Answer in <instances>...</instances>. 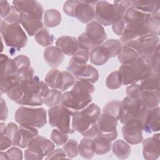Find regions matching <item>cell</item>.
I'll list each match as a JSON object with an SVG mask.
<instances>
[{
    "label": "cell",
    "instance_id": "obj_5",
    "mask_svg": "<svg viewBox=\"0 0 160 160\" xmlns=\"http://www.w3.org/2000/svg\"><path fill=\"white\" fill-rule=\"evenodd\" d=\"M121 104L122 112L119 119L121 123L122 124L136 123L141 128L144 117L149 109L142 99L126 96L122 99Z\"/></svg>",
    "mask_w": 160,
    "mask_h": 160
},
{
    "label": "cell",
    "instance_id": "obj_27",
    "mask_svg": "<svg viewBox=\"0 0 160 160\" xmlns=\"http://www.w3.org/2000/svg\"><path fill=\"white\" fill-rule=\"evenodd\" d=\"M21 24L28 34L30 36L36 35L42 28H43V23L41 20L30 18L24 15H22Z\"/></svg>",
    "mask_w": 160,
    "mask_h": 160
},
{
    "label": "cell",
    "instance_id": "obj_47",
    "mask_svg": "<svg viewBox=\"0 0 160 160\" xmlns=\"http://www.w3.org/2000/svg\"><path fill=\"white\" fill-rule=\"evenodd\" d=\"M51 139L58 146L64 145L69 139L67 133L63 132L58 129H54L51 134Z\"/></svg>",
    "mask_w": 160,
    "mask_h": 160
},
{
    "label": "cell",
    "instance_id": "obj_38",
    "mask_svg": "<svg viewBox=\"0 0 160 160\" xmlns=\"http://www.w3.org/2000/svg\"><path fill=\"white\" fill-rule=\"evenodd\" d=\"M159 3V1L135 0L131 1V6L141 11L151 14Z\"/></svg>",
    "mask_w": 160,
    "mask_h": 160
},
{
    "label": "cell",
    "instance_id": "obj_6",
    "mask_svg": "<svg viewBox=\"0 0 160 160\" xmlns=\"http://www.w3.org/2000/svg\"><path fill=\"white\" fill-rule=\"evenodd\" d=\"M118 71L121 73L124 85L141 81L152 71L148 63L141 57L130 64H122Z\"/></svg>",
    "mask_w": 160,
    "mask_h": 160
},
{
    "label": "cell",
    "instance_id": "obj_40",
    "mask_svg": "<svg viewBox=\"0 0 160 160\" xmlns=\"http://www.w3.org/2000/svg\"><path fill=\"white\" fill-rule=\"evenodd\" d=\"M141 98L148 108H153L159 105V91H142Z\"/></svg>",
    "mask_w": 160,
    "mask_h": 160
},
{
    "label": "cell",
    "instance_id": "obj_23",
    "mask_svg": "<svg viewBox=\"0 0 160 160\" xmlns=\"http://www.w3.org/2000/svg\"><path fill=\"white\" fill-rule=\"evenodd\" d=\"M89 59V51L79 48L76 53L69 59L68 71L72 74L79 67L86 65Z\"/></svg>",
    "mask_w": 160,
    "mask_h": 160
},
{
    "label": "cell",
    "instance_id": "obj_34",
    "mask_svg": "<svg viewBox=\"0 0 160 160\" xmlns=\"http://www.w3.org/2000/svg\"><path fill=\"white\" fill-rule=\"evenodd\" d=\"M1 76L17 73V67L13 59L9 58L6 54H1Z\"/></svg>",
    "mask_w": 160,
    "mask_h": 160
},
{
    "label": "cell",
    "instance_id": "obj_51",
    "mask_svg": "<svg viewBox=\"0 0 160 160\" xmlns=\"http://www.w3.org/2000/svg\"><path fill=\"white\" fill-rule=\"evenodd\" d=\"M22 18V15L17 11L13 6H11V10L7 17L3 21L8 23H17L21 24Z\"/></svg>",
    "mask_w": 160,
    "mask_h": 160
},
{
    "label": "cell",
    "instance_id": "obj_20",
    "mask_svg": "<svg viewBox=\"0 0 160 160\" xmlns=\"http://www.w3.org/2000/svg\"><path fill=\"white\" fill-rule=\"evenodd\" d=\"M43 55L47 64L54 68L61 65L64 59L63 52L56 46H51L46 48L44 51Z\"/></svg>",
    "mask_w": 160,
    "mask_h": 160
},
{
    "label": "cell",
    "instance_id": "obj_32",
    "mask_svg": "<svg viewBox=\"0 0 160 160\" xmlns=\"http://www.w3.org/2000/svg\"><path fill=\"white\" fill-rule=\"evenodd\" d=\"M95 154L104 155L109 152L112 147V141L101 136L96 135L93 138Z\"/></svg>",
    "mask_w": 160,
    "mask_h": 160
},
{
    "label": "cell",
    "instance_id": "obj_29",
    "mask_svg": "<svg viewBox=\"0 0 160 160\" xmlns=\"http://www.w3.org/2000/svg\"><path fill=\"white\" fill-rule=\"evenodd\" d=\"M140 86L142 91H159V74L151 71L141 81Z\"/></svg>",
    "mask_w": 160,
    "mask_h": 160
},
{
    "label": "cell",
    "instance_id": "obj_28",
    "mask_svg": "<svg viewBox=\"0 0 160 160\" xmlns=\"http://www.w3.org/2000/svg\"><path fill=\"white\" fill-rule=\"evenodd\" d=\"M79 154L84 159H91L95 154V147L92 138H82L78 145Z\"/></svg>",
    "mask_w": 160,
    "mask_h": 160
},
{
    "label": "cell",
    "instance_id": "obj_55",
    "mask_svg": "<svg viewBox=\"0 0 160 160\" xmlns=\"http://www.w3.org/2000/svg\"><path fill=\"white\" fill-rule=\"evenodd\" d=\"M66 154L63 149V148H57L52 150L46 158V159H58V158H64L66 157Z\"/></svg>",
    "mask_w": 160,
    "mask_h": 160
},
{
    "label": "cell",
    "instance_id": "obj_2",
    "mask_svg": "<svg viewBox=\"0 0 160 160\" xmlns=\"http://www.w3.org/2000/svg\"><path fill=\"white\" fill-rule=\"evenodd\" d=\"M101 114V109L97 104H89L81 110L74 111L71 127L84 137L93 138L98 132L97 121Z\"/></svg>",
    "mask_w": 160,
    "mask_h": 160
},
{
    "label": "cell",
    "instance_id": "obj_15",
    "mask_svg": "<svg viewBox=\"0 0 160 160\" xmlns=\"http://www.w3.org/2000/svg\"><path fill=\"white\" fill-rule=\"evenodd\" d=\"M98 1H78L74 17L84 24L89 23L95 18V6Z\"/></svg>",
    "mask_w": 160,
    "mask_h": 160
},
{
    "label": "cell",
    "instance_id": "obj_36",
    "mask_svg": "<svg viewBox=\"0 0 160 160\" xmlns=\"http://www.w3.org/2000/svg\"><path fill=\"white\" fill-rule=\"evenodd\" d=\"M21 81V78L18 74H10L1 76L0 85L1 92L8 93L11 89Z\"/></svg>",
    "mask_w": 160,
    "mask_h": 160
},
{
    "label": "cell",
    "instance_id": "obj_13",
    "mask_svg": "<svg viewBox=\"0 0 160 160\" xmlns=\"http://www.w3.org/2000/svg\"><path fill=\"white\" fill-rule=\"evenodd\" d=\"M12 6L22 15L30 18L41 20L44 16V8L36 1H13Z\"/></svg>",
    "mask_w": 160,
    "mask_h": 160
},
{
    "label": "cell",
    "instance_id": "obj_31",
    "mask_svg": "<svg viewBox=\"0 0 160 160\" xmlns=\"http://www.w3.org/2000/svg\"><path fill=\"white\" fill-rule=\"evenodd\" d=\"M140 56L133 48L123 44L121 52L118 55L119 62L121 64H128L138 59Z\"/></svg>",
    "mask_w": 160,
    "mask_h": 160
},
{
    "label": "cell",
    "instance_id": "obj_4",
    "mask_svg": "<svg viewBox=\"0 0 160 160\" xmlns=\"http://www.w3.org/2000/svg\"><path fill=\"white\" fill-rule=\"evenodd\" d=\"M131 1H115L113 4L106 1H98L95 6V18L101 25L108 26L122 19Z\"/></svg>",
    "mask_w": 160,
    "mask_h": 160
},
{
    "label": "cell",
    "instance_id": "obj_19",
    "mask_svg": "<svg viewBox=\"0 0 160 160\" xmlns=\"http://www.w3.org/2000/svg\"><path fill=\"white\" fill-rule=\"evenodd\" d=\"M121 130L122 137L128 143L135 145L142 142L143 140L142 130L138 124H123Z\"/></svg>",
    "mask_w": 160,
    "mask_h": 160
},
{
    "label": "cell",
    "instance_id": "obj_39",
    "mask_svg": "<svg viewBox=\"0 0 160 160\" xmlns=\"http://www.w3.org/2000/svg\"><path fill=\"white\" fill-rule=\"evenodd\" d=\"M62 93L61 91L56 89H49L46 95L43 97V102L48 107H54L59 105L62 99Z\"/></svg>",
    "mask_w": 160,
    "mask_h": 160
},
{
    "label": "cell",
    "instance_id": "obj_49",
    "mask_svg": "<svg viewBox=\"0 0 160 160\" xmlns=\"http://www.w3.org/2000/svg\"><path fill=\"white\" fill-rule=\"evenodd\" d=\"M17 67V73L21 72L31 68V61L29 58L23 54L19 55L13 59Z\"/></svg>",
    "mask_w": 160,
    "mask_h": 160
},
{
    "label": "cell",
    "instance_id": "obj_8",
    "mask_svg": "<svg viewBox=\"0 0 160 160\" xmlns=\"http://www.w3.org/2000/svg\"><path fill=\"white\" fill-rule=\"evenodd\" d=\"M0 31L1 38L8 47L19 50L24 48L28 43L27 35L20 24L8 23L2 20Z\"/></svg>",
    "mask_w": 160,
    "mask_h": 160
},
{
    "label": "cell",
    "instance_id": "obj_50",
    "mask_svg": "<svg viewBox=\"0 0 160 160\" xmlns=\"http://www.w3.org/2000/svg\"><path fill=\"white\" fill-rule=\"evenodd\" d=\"M126 93L127 96L131 98H139L141 97L142 90L140 84L134 83L128 86L126 89Z\"/></svg>",
    "mask_w": 160,
    "mask_h": 160
},
{
    "label": "cell",
    "instance_id": "obj_21",
    "mask_svg": "<svg viewBox=\"0 0 160 160\" xmlns=\"http://www.w3.org/2000/svg\"><path fill=\"white\" fill-rule=\"evenodd\" d=\"M72 74L77 80H84L92 84L95 83L99 76L98 70L88 64L79 67Z\"/></svg>",
    "mask_w": 160,
    "mask_h": 160
},
{
    "label": "cell",
    "instance_id": "obj_1",
    "mask_svg": "<svg viewBox=\"0 0 160 160\" xmlns=\"http://www.w3.org/2000/svg\"><path fill=\"white\" fill-rule=\"evenodd\" d=\"M49 86L37 76L22 80L8 93V97L20 105L39 106L44 104L43 97L49 91Z\"/></svg>",
    "mask_w": 160,
    "mask_h": 160
},
{
    "label": "cell",
    "instance_id": "obj_3",
    "mask_svg": "<svg viewBox=\"0 0 160 160\" xmlns=\"http://www.w3.org/2000/svg\"><path fill=\"white\" fill-rule=\"evenodd\" d=\"M95 91L94 85L86 81L77 80L72 89L62 93L61 104L72 111H79L92 101L91 94Z\"/></svg>",
    "mask_w": 160,
    "mask_h": 160
},
{
    "label": "cell",
    "instance_id": "obj_59",
    "mask_svg": "<svg viewBox=\"0 0 160 160\" xmlns=\"http://www.w3.org/2000/svg\"><path fill=\"white\" fill-rule=\"evenodd\" d=\"M0 159L1 160H4V159H8V156H7V154L6 152H2L1 151V153H0Z\"/></svg>",
    "mask_w": 160,
    "mask_h": 160
},
{
    "label": "cell",
    "instance_id": "obj_14",
    "mask_svg": "<svg viewBox=\"0 0 160 160\" xmlns=\"http://www.w3.org/2000/svg\"><path fill=\"white\" fill-rule=\"evenodd\" d=\"M149 19L145 22L126 24L120 36V40L122 44H124L129 41L150 34L149 27Z\"/></svg>",
    "mask_w": 160,
    "mask_h": 160
},
{
    "label": "cell",
    "instance_id": "obj_33",
    "mask_svg": "<svg viewBox=\"0 0 160 160\" xmlns=\"http://www.w3.org/2000/svg\"><path fill=\"white\" fill-rule=\"evenodd\" d=\"M100 46L106 52L110 58L118 56L121 52L122 48V44L121 41L116 39H108Z\"/></svg>",
    "mask_w": 160,
    "mask_h": 160
},
{
    "label": "cell",
    "instance_id": "obj_53",
    "mask_svg": "<svg viewBox=\"0 0 160 160\" xmlns=\"http://www.w3.org/2000/svg\"><path fill=\"white\" fill-rule=\"evenodd\" d=\"M8 159L21 160L23 158L22 151L18 147H13L8 149L6 152Z\"/></svg>",
    "mask_w": 160,
    "mask_h": 160
},
{
    "label": "cell",
    "instance_id": "obj_58",
    "mask_svg": "<svg viewBox=\"0 0 160 160\" xmlns=\"http://www.w3.org/2000/svg\"><path fill=\"white\" fill-rule=\"evenodd\" d=\"M8 111L6 104V102L1 98V120L6 121L8 118Z\"/></svg>",
    "mask_w": 160,
    "mask_h": 160
},
{
    "label": "cell",
    "instance_id": "obj_42",
    "mask_svg": "<svg viewBox=\"0 0 160 160\" xmlns=\"http://www.w3.org/2000/svg\"><path fill=\"white\" fill-rule=\"evenodd\" d=\"M34 39L40 46L48 47L53 44L54 37L49 33L48 29L43 28L35 35Z\"/></svg>",
    "mask_w": 160,
    "mask_h": 160
},
{
    "label": "cell",
    "instance_id": "obj_30",
    "mask_svg": "<svg viewBox=\"0 0 160 160\" xmlns=\"http://www.w3.org/2000/svg\"><path fill=\"white\" fill-rule=\"evenodd\" d=\"M109 56L106 52L101 48V46H98L89 52V61L91 64L96 66H102L106 64L109 59Z\"/></svg>",
    "mask_w": 160,
    "mask_h": 160
},
{
    "label": "cell",
    "instance_id": "obj_44",
    "mask_svg": "<svg viewBox=\"0 0 160 160\" xmlns=\"http://www.w3.org/2000/svg\"><path fill=\"white\" fill-rule=\"evenodd\" d=\"M122 79L119 71L111 72L106 79V86L109 89H117L122 85Z\"/></svg>",
    "mask_w": 160,
    "mask_h": 160
},
{
    "label": "cell",
    "instance_id": "obj_16",
    "mask_svg": "<svg viewBox=\"0 0 160 160\" xmlns=\"http://www.w3.org/2000/svg\"><path fill=\"white\" fill-rule=\"evenodd\" d=\"M142 154L145 159L155 160L159 158L160 154L159 133H155L151 137L143 139Z\"/></svg>",
    "mask_w": 160,
    "mask_h": 160
},
{
    "label": "cell",
    "instance_id": "obj_10",
    "mask_svg": "<svg viewBox=\"0 0 160 160\" xmlns=\"http://www.w3.org/2000/svg\"><path fill=\"white\" fill-rule=\"evenodd\" d=\"M55 144L46 138L38 135L29 143L24 151L26 160H41L54 149Z\"/></svg>",
    "mask_w": 160,
    "mask_h": 160
},
{
    "label": "cell",
    "instance_id": "obj_11",
    "mask_svg": "<svg viewBox=\"0 0 160 160\" xmlns=\"http://www.w3.org/2000/svg\"><path fill=\"white\" fill-rule=\"evenodd\" d=\"M124 44L133 48L138 52L140 57L145 59L159 48V38L149 34L129 41Z\"/></svg>",
    "mask_w": 160,
    "mask_h": 160
},
{
    "label": "cell",
    "instance_id": "obj_17",
    "mask_svg": "<svg viewBox=\"0 0 160 160\" xmlns=\"http://www.w3.org/2000/svg\"><path fill=\"white\" fill-rule=\"evenodd\" d=\"M159 106L149 108L144 117L141 128L147 133L159 132Z\"/></svg>",
    "mask_w": 160,
    "mask_h": 160
},
{
    "label": "cell",
    "instance_id": "obj_56",
    "mask_svg": "<svg viewBox=\"0 0 160 160\" xmlns=\"http://www.w3.org/2000/svg\"><path fill=\"white\" fill-rule=\"evenodd\" d=\"M0 9H1V18H5L8 16L11 10V6L9 5L7 1H0Z\"/></svg>",
    "mask_w": 160,
    "mask_h": 160
},
{
    "label": "cell",
    "instance_id": "obj_9",
    "mask_svg": "<svg viewBox=\"0 0 160 160\" xmlns=\"http://www.w3.org/2000/svg\"><path fill=\"white\" fill-rule=\"evenodd\" d=\"M74 111L62 104L50 108L48 111L50 125L63 132L73 134L75 131L71 127V119Z\"/></svg>",
    "mask_w": 160,
    "mask_h": 160
},
{
    "label": "cell",
    "instance_id": "obj_25",
    "mask_svg": "<svg viewBox=\"0 0 160 160\" xmlns=\"http://www.w3.org/2000/svg\"><path fill=\"white\" fill-rule=\"evenodd\" d=\"M19 129L21 134V139L18 147L21 148H28L30 141L39 134V131L35 127L19 125Z\"/></svg>",
    "mask_w": 160,
    "mask_h": 160
},
{
    "label": "cell",
    "instance_id": "obj_12",
    "mask_svg": "<svg viewBox=\"0 0 160 160\" xmlns=\"http://www.w3.org/2000/svg\"><path fill=\"white\" fill-rule=\"evenodd\" d=\"M118 120L113 116L102 112L100 114L97 123L98 126V132L97 135L105 137L112 141L118 137L116 127Z\"/></svg>",
    "mask_w": 160,
    "mask_h": 160
},
{
    "label": "cell",
    "instance_id": "obj_24",
    "mask_svg": "<svg viewBox=\"0 0 160 160\" xmlns=\"http://www.w3.org/2000/svg\"><path fill=\"white\" fill-rule=\"evenodd\" d=\"M151 18V14L146 13L130 6L124 12L123 20L126 25L128 24L145 22Z\"/></svg>",
    "mask_w": 160,
    "mask_h": 160
},
{
    "label": "cell",
    "instance_id": "obj_52",
    "mask_svg": "<svg viewBox=\"0 0 160 160\" xmlns=\"http://www.w3.org/2000/svg\"><path fill=\"white\" fill-rule=\"evenodd\" d=\"M78 1L72 0V1H67L64 2L63 5V11L64 12L70 17H74L75 8L77 5Z\"/></svg>",
    "mask_w": 160,
    "mask_h": 160
},
{
    "label": "cell",
    "instance_id": "obj_54",
    "mask_svg": "<svg viewBox=\"0 0 160 160\" xmlns=\"http://www.w3.org/2000/svg\"><path fill=\"white\" fill-rule=\"evenodd\" d=\"M126 26L125 22L122 19H121L112 24V29L113 32L118 36H121Z\"/></svg>",
    "mask_w": 160,
    "mask_h": 160
},
{
    "label": "cell",
    "instance_id": "obj_43",
    "mask_svg": "<svg viewBox=\"0 0 160 160\" xmlns=\"http://www.w3.org/2000/svg\"><path fill=\"white\" fill-rule=\"evenodd\" d=\"M9 138L12 142L13 146H19L21 139V134L19 127L14 122H9L6 125L5 131L3 134Z\"/></svg>",
    "mask_w": 160,
    "mask_h": 160
},
{
    "label": "cell",
    "instance_id": "obj_22",
    "mask_svg": "<svg viewBox=\"0 0 160 160\" xmlns=\"http://www.w3.org/2000/svg\"><path fill=\"white\" fill-rule=\"evenodd\" d=\"M56 45L64 54L69 56H72L78 49V39L74 36H61L56 40Z\"/></svg>",
    "mask_w": 160,
    "mask_h": 160
},
{
    "label": "cell",
    "instance_id": "obj_46",
    "mask_svg": "<svg viewBox=\"0 0 160 160\" xmlns=\"http://www.w3.org/2000/svg\"><path fill=\"white\" fill-rule=\"evenodd\" d=\"M60 71L57 69H52L50 70L44 78V82L47 85L52 89H56L58 88V82L59 79Z\"/></svg>",
    "mask_w": 160,
    "mask_h": 160
},
{
    "label": "cell",
    "instance_id": "obj_26",
    "mask_svg": "<svg viewBox=\"0 0 160 160\" xmlns=\"http://www.w3.org/2000/svg\"><path fill=\"white\" fill-rule=\"evenodd\" d=\"M111 148L113 154L120 159H127L131 152L130 145L122 139L116 140L112 143Z\"/></svg>",
    "mask_w": 160,
    "mask_h": 160
},
{
    "label": "cell",
    "instance_id": "obj_18",
    "mask_svg": "<svg viewBox=\"0 0 160 160\" xmlns=\"http://www.w3.org/2000/svg\"><path fill=\"white\" fill-rule=\"evenodd\" d=\"M85 34L96 46L102 44L107 39L104 28L97 21H92L86 26Z\"/></svg>",
    "mask_w": 160,
    "mask_h": 160
},
{
    "label": "cell",
    "instance_id": "obj_37",
    "mask_svg": "<svg viewBox=\"0 0 160 160\" xmlns=\"http://www.w3.org/2000/svg\"><path fill=\"white\" fill-rule=\"evenodd\" d=\"M75 81V78L71 72L66 71H60L57 89L65 91L72 86Z\"/></svg>",
    "mask_w": 160,
    "mask_h": 160
},
{
    "label": "cell",
    "instance_id": "obj_45",
    "mask_svg": "<svg viewBox=\"0 0 160 160\" xmlns=\"http://www.w3.org/2000/svg\"><path fill=\"white\" fill-rule=\"evenodd\" d=\"M78 142L73 139H68V141L63 145L62 148L68 158H74L78 155Z\"/></svg>",
    "mask_w": 160,
    "mask_h": 160
},
{
    "label": "cell",
    "instance_id": "obj_57",
    "mask_svg": "<svg viewBox=\"0 0 160 160\" xmlns=\"http://www.w3.org/2000/svg\"><path fill=\"white\" fill-rule=\"evenodd\" d=\"M1 151L5 150L9 148H10L12 145V142L11 139L8 138L7 136L4 134H1Z\"/></svg>",
    "mask_w": 160,
    "mask_h": 160
},
{
    "label": "cell",
    "instance_id": "obj_41",
    "mask_svg": "<svg viewBox=\"0 0 160 160\" xmlns=\"http://www.w3.org/2000/svg\"><path fill=\"white\" fill-rule=\"evenodd\" d=\"M122 104L119 100H112L108 102L104 106L102 112H106L113 116L118 121L122 115Z\"/></svg>",
    "mask_w": 160,
    "mask_h": 160
},
{
    "label": "cell",
    "instance_id": "obj_48",
    "mask_svg": "<svg viewBox=\"0 0 160 160\" xmlns=\"http://www.w3.org/2000/svg\"><path fill=\"white\" fill-rule=\"evenodd\" d=\"M159 55H160L159 48H158L149 58L144 59L149 65L151 69V71L158 74H159V66H160Z\"/></svg>",
    "mask_w": 160,
    "mask_h": 160
},
{
    "label": "cell",
    "instance_id": "obj_35",
    "mask_svg": "<svg viewBox=\"0 0 160 160\" xmlns=\"http://www.w3.org/2000/svg\"><path fill=\"white\" fill-rule=\"evenodd\" d=\"M43 22L45 26L48 28L56 27L61 22V14L56 9L46 10L44 13Z\"/></svg>",
    "mask_w": 160,
    "mask_h": 160
},
{
    "label": "cell",
    "instance_id": "obj_7",
    "mask_svg": "<svg viewBox=\"0 0 160 160\" xmlns=\"http://www.w3.org/2000/svg\"><path fill=\"white\" fill-rule=\"evenodd\" d=\"M14 119L19 125L41 128L47 123L46 111L43 108L21 106L15 112Z\"/></svg>",
    "mask_w": 160,
    "mask_h": 160
}]
</instances>
